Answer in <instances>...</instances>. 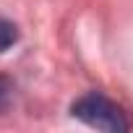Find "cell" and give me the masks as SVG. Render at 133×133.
I'll return each instance as SVG.
<instances>
[{"label": "cell", "instance_id": "obj_1", "mask_svg": "<svg viewBox=\"0 0 133 133\" xmlns=\"http://www.w3.org/2000/svg\"><path fill=\"white\" fill-rule=\"evenodd\" d=\"M71 112H73V117L84 120L86 125L107 130V133H125L130 128V123L125 120L123 110L117 104H112L102 94H86V97H81L78 102H73Z\"/></svg>", "mask_w": 133, "mask_h": 133}, {"label": "cell", "instance_id": "obj_2", "mask_svg": "<svg viewBox=\"0 0 133 133\" xmlns=\"http://www.w3.org/2000/svg\"><path fill=\"white\" fill-rule=\"evenodd\" d=\"M16 39H18L16 26H13L11 21H5V18H0V52H3V50H8Z\"/></svg>", "mask_w": 133, "mask_h": 133}, {"label": "cell", "instance_id": "obj_3", "mask_svg": "<svg viewBox=\"0 0 133 133\" xmlns=\"http://www.w3.org/2000/svg\"><path fill=\"white\" fill-rule=\"evenodd\" d=\"M11 91H13L11 84H8L5 78H0V112H3V110L11 104Z\"/></svg>", "mask_w": 133, "mask_h": 133}]
</instances>
